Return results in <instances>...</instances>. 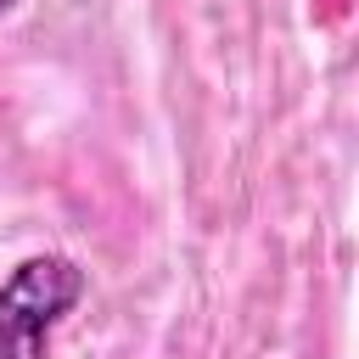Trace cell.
Segmentation results:
<instances>
[{"label":"cell","instance_id":"6da1fadb","mask_svg":"<svg viewBox=\"0 0 359 359\" xmlns=\"http://www.w3.org/2000/svg\"><path fill=\"white\" fill-rule=\"evenodd\" d=\"M84 269L67 252H34L0 280V359H50L56 325L84 297Z\"/></svg>","mask_w":359,"mask_h":359},{"label":"cell","instance_id":"7a4b0ae2","mask_svg":"<svg viewBox=\"0 0 359 359\" xmlns=\"http://www.w3.org/2000/svg\"><path fill=\"white\" fill-rule=\"evenodd\" d=\"M11 6H17V0H0V17H6V11H11Z\"/></svg>","mask_w":359,"mask_h":359}]
</instances>
